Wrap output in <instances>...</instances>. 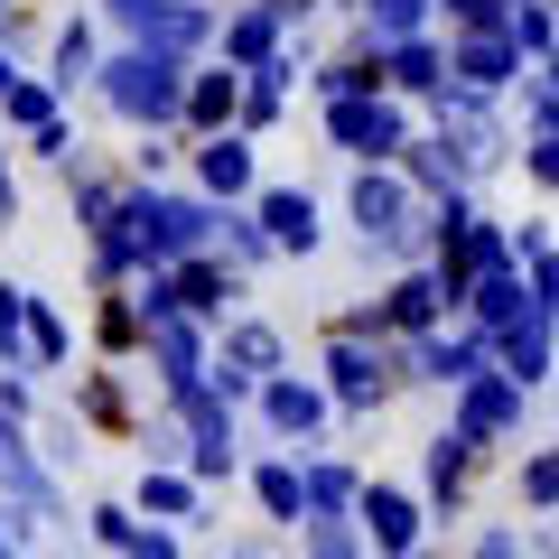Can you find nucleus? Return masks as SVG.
<instances>
[{"mask_svg":"<svg viewBox=\"0 0 559 559\" xmlns=\"http://www.w3.org/2000/svg\"><path fill=\"white\" fill-rule=\"evenodd\" d=\"M448 429H466V439L476 448H522V429H532V392H522L513 373H476V382H457V392H448Z\"/></svg>","mask_w":559,"mask_h":559,"instance_id":"obj_1","label":"nucleus"},{"mask_svg":"<svg viewBox=\"0 0 559 559\" xmlns=\"http://www.w3.org/2000/svg\"><path fill=\"white\" fill-rule=\"evenodd\" d=\"M485 466H495V448H476L466 429H439V439L419 448V503H429V522H466Z\"/></svg>","mask_w":559,"mask_h":559,"instance_id":"obj_2","label":"nucleus"},{"mask_svg":"<svg viewBox=\"0 0 559 559\" xmlns=\"http://www.w3.org/2000/svg\"><path fill=\"white\" fill-rule=\"evenodd\" d=\"M532 75V57L513 47V28H448V84H466V94L485 103H513V84Z\"/></svg>","mask_w":559,"mask_h":559,"instance_id":"obj_3","label":"nucleus"},{"mask_svg":"<svg viewBox=\"0 0 559 559\" xmlns=\"http://www.w3.org/2000/svg\"><path fill=\"white\" fill-rule=\"evenodd\" d=\"M326 131H336V150H355L364 168H401V150H411V112H401V94L326 103Z\"/></svg>","mask_w":559,"mask_h":559,"instance_id":"obj_4","label":"nucleus"},{"mask_svg":"<svg viewBox=\"0 0 559 559\" xmlns=\"http://www.w3.org/2000/svg\"><path fill=\"white\" fill-rule=\"evenodd\" d=\"M411 355V382H439V392H457V382H476V373H495V336L485 326H439V336H411L401 345Z\"/></svg>","mask_w":559,"mask_h":559,"instance_id":"obj_5","label":"nucleus"},{"mask_svg":"<svg viewBox=\"0 0 559 559\" xmlns=\"http://www.w3.org/2000/svg\"><path fill=\"white\" fill-rule=\"evenodd\" d=\"M355 522H364V540H373V559H411L419 540H429V503L401 495V485H364Z\"/></svg>","mask_w":559,"mask_h":559,"instance_id":"obj_6","label":"nucleus"},{"mask_svg":"<svg viewBox=\"0 0 559 559\" xmlns=\"http://www.w3.org/2000/svg\"><path fill=\"white\" fill-rule=\"evenodd\" d=\"M495 364H503V373L522 382V392H540V382L559 373V326H550V318L532 308L522 326H503V336H495Z\"/></svg>","mask_w":559,"mask_h":559,"instance_id":"obj_7","label":"nucleus"},{"mask_svg":"<svg viewBox=\"0 0 559 559\" xmlns=\"http://www.w3.org/2000/svg\"><path fill=\"white\" fill-rule=\"evenodd\" d=\"M522 318H532V280H522L513 261L466 289V326H485V336H503V326H522Z\"/></svg>","mask_w":559,"mask_h":559,"instance_id":"obj_8","label":"nucleus"},{"mask_svg":"<svg viewBox=\"0 0 559 559\" xmlns=\"http://www.w3.org/2000/svg\"><path fill=\"white\" fill-rule=\"evenodd\" d=\"M382 94H429V103H439V94H448V47H439V38L382 47Z\"/></svg>","mask_w":559,"mask_h":559,"instance_id":"obj_9","label":"nucleus"},{"mask_svg":"<svg viewBox=\"0 0 559 559\" xmlns=\"http://www.w3.org/2000/svg\"><path fill=\"white\" fill-rule=\"evenodd\" d=\"M513 503H522V513H559V439L550 448H522V457H513Z\"/></svg>","mask_w":559,"mask_h":559,"instance_id":"obj_10","label":"nucleus"},{"mask_svg":"<svg viewBox=\"0 0 559 559\" xmlns=\"http://www.w3.org/2000/svg\"><path fill=\"white\" fill-rule=\"evenodd\" d=\"M503 28H513V47L532 66L559 57V0H503Z\"/></svg>","mask_w":559,"mask_h":559,"instance_id":"obj_11","label":"nucleus"},{"mask_svg":"<svg viewBox=\"0 0 559 559\" xmlns=\"http://www.w3.org/2000/svg\"><path fill=\"white\" fill-rule=\"evenodd\" d=\"M261 224H271V242H289V252L318 242V205H308L299 187H271V197H261Z\"/></svg>","mask_w":559,"mask_h":559,"instance_id":"obj_12","label":"nucleus"},{"mask_svg":"<svg viewBox=\"0 0 559 559\" xmlns=\"http://www.w3.org/2000/svg\"><path fill=\"white\" fill-rule=\"evenodd\" d=\"M513 121H522V140H559V84L540 75V66L513 84Z\"/></svg>","mask_w":559,"mask_h":559,"instance_id":"obj_13","label":"nucleus"},{"mask_svg":"<svg viewBox=\"0 0 559 559\" xmlns=\"http://www.w3.org/2000/svg\"><path fill=\"white\" fill-rule=\"evenodd\" d=\"M299 476H308V513H355V503H364V476H355V466H336V457L299 466Z\"/></svg>","mask_w":559,"mask_h":559,"instance_id":"obj_14","label":"nucleus"},{"mask_svg":"<svg viewBox=\"0 0 559 559\" xmlns=\"http://www.w3.org/2000/svg\"><path fill=\"white\" fill-rule=\"evenodd\" d=\"M326 419V392H308V382H271V429L280 439H299V429H318Z\"/></svg>","mask_w":559,"mask_h":559,"instance_id":"obj_15","label":"nucleus"},{"mask_svg":"<svg viewBox=\"0 0 559 559\" xmlns=\"http://www.w3.org/2000/svg\"><path fill=\"white\" fill-rule=\"evenodd\" d=\"M457 559H532V532H522V522H476V532L457 540Z\"/></svg>","mask_w":559,"mask_h":559,"instance_id":"obj_16","label":"nucleus"},{"mask_svg":"<svg viewBox=\"0 0 559 559\" xmlns=\"http://www.w3.org/2000/svg\"><path fill=\"white\" fill-rule=\"evenodd\" d=\"M308 559H364V522L318 513V532H308Z\"/></svg>","mask_w":559,"mask_h":559,"instance_id":"obj_17","label":"nucleus"},{"mask_svg":"<svg viewBox=\"0 0 559 559\" xmlns=\"http://www.w3.org/2000/svg\"><path fill=\"white\" fill-rule=\"evenodd\" d=\"M224 355H234V373H271V364H280V336H271V326H234Z\"/></svg>","mask_w":559,"mask_h":559,"instance_id":"obj_18","label":"nucleus"},{"mask_svg":"<svg viewBox=\"0 0 559 559\" xmlns=\"http://www.w3.org/2000/svg\"><path fill=\"white\" fill-rule=\"evenodd\" d=\"M513 168H522V187H532V197L559 205V140H522V159H513Z\"/></svg>","mask_w":559,"mask_h":559,"instance_id":"obj_19","label":"nucleus"},{"mask_svg":"<svg viewBox=\"0 0 559 559\" xmlns=\"http://www.w3.org/2000/svg\"><path fill=\"white\" fill-rule=\"evenodd\" d=\"M205 187H224V197H242V187H252V159H242V140H215V150H205Z\"/></svg>","mask_w":559,"mask_h":559,"instance_id":"obj_20","label":"nucleus"},{"mask_svg":"<svg viewBox=\"0 0 559 559\" xmlns=\"http://www.w3.org/2000/svg\"><path fill=\"white\" fill-rule=\"evenodd\" d=\"M522 280H532V308H540V318L559 326V242H550L540 261H522Z\"/></svg>","mask_w":559,"mask_h":559,"instance_id":"obj_21","label":"nucleus"},{"mask_svg":"<svg viewBox=\"0 0 559 559\" xmlns=\"http://www.w3.org/2000/svg\"><path fill=\"white\" fill-rule=\"evenodd\" d=\"M271 38H280V28H271V20L252 10V20H234V38H224V47H234L242 66H261V57H271Z\"/></svg>","mask_w":559,"mask_h":559,"instance_id":"obj_22","label":"nucleus"},{"mask_svg":"<svg viewBox=\"0 0 559 559\" xmlns=\"http://www.w3.org/2000/svg\"><path fill=\"white\" fill-rule=\"evenodd\" d=\"M503 234H513V261H540V252H550V215H522V224H503Z\"/></svg>","mask_w":559,"mask_h":559,"instance_id":"obj_23","label":"nucleus"},{"mask_svg":"<svg viewBox=\"0 0 559 559\" xmlns=\"http://www.w3.org/2000/svg\"><path fill=\"white\" fill-rule=\"evenodd\" d=\"M439 20H448V28H495L503 0H439Z\"/></svg>","mask_w":559,"mask_h":559,"instance_id":"obj_24","label":"nucleus"},{"mask_svg":"<svg viewBox=\"0 0 559 559\" xmlns=\"http://www.w3.org/2000/svg\"><path fill=\"white\" fill-rule=\"evenodd\" d=\"M532 559H559V513H540V532H532Z\"/></svg>","mask_w":559,"mask_h":559,"instance_id":"obj_25","label":"nucleus"},{"mask_svg":"<svg viewBox=\"0 0 559 559\" xmlns=\"http://www.w3.org/2000/svg\"><path fill=\"white\" fill-rule=\"evenodd\" d=\"M411 559H457V550H439V540H419V550H411Z\"/></svg>","mask_w":559,"mask_h":559,"instance_id":"obj_26","label":"nucleus"},{"mask_svg":"<svg viewBox=\"0 0 559 559\" xmlns=\"http://www.w3.org/2000/svg\"><path fill=\"white\" fill-rule=\"evenodd\" d=\"M540 75H550V84H559V57H550V66H540Z\"/></svg>","mask_w":559,"mask_h":559,"instance_id":"obj_27","label":"nucleus"}]
</instances>
